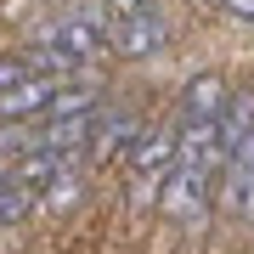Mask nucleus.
<instances>
[{
  "instance_id": "obj_8",
  "label": "nucleus",
  "mask_w": 254,
  "mask_h": 254,
  "mask_svg": "<svg viewBox=\"0 0 254 254\" xmlns=\"http://www.w3.org/2000/svg\"><path fill=\"white\" fill-rule=\"evenodd\" d=\"M232 102V85L220 79V73H192L181 85V113L175 119H220Z\"/></svg>"
},
{
  "instance_id": "obj_12",
  "label": "nucleus",
  "mask_w": 254,
  "mask_h": 254,
  "mask_svg": "<svg viewBox=\"0 0 254 254\" xmlns=\"http://www.w3.org/2000/svg\"><path fill=\"white\" fill-rule=\"evenodd\" d=\"M34 209H40V198L17 181V170H11V164H0V232H6V226H23Z\"/></svg>"
},
{
  "instance_id": "obj_9",
  "label": "nucleus",
  "mask_w": 254,
  "mask_h": 254,
  "mask_svg": "<svg viewBox=\"0 0 254 254\" xmlns=\"http://www.w3.org/2000/svg\"><path fill=\"white\" fill-rule=\"evenodd\" d=\"M85 175H91V164H85V153H63V170H57L51 192L40 198V209H51V215H68L73 203L85 198Z\"/></svg>"
},
{
  "instance_id": "obj_2",
  "label": "nucleus",
  "mask_w": 254,
  "mask_h": 254,
  "mask_svg": "<svg viewBox=\"0 0 254 254\" xmlns=\"http://www.w3.org/2000/svg\"><path fill=\"white\" fill-rule=\"evenodd\" d=\"M40 46H51V51H63L68 63H79V68H91V63H102V57H108L113 46H108V34H102L96 23H85L79 11H63V17L57 23H46L40 28Z\"/></svg>"
},
{
  "instance_id": "obj_1",
  "label": "nucleus",
  "mask_w": 254,
  "mask_h": 254,
  "mask_svg": "<svg viewBox=\"0 0 254 254\" xmlns=\"http://www.w3.org/2000/svg\"><path fill=\"white\" fill-rule=\"evenodd\" d=\"M158 209L181 232H209V215H215V175L175 158L170 175H164V187H158Z\"/></svg>"
},
{
  "instance_id": "obj_10",
  "label": "nucleus",
  "mask_w": 254,
  "mask_h": 254,
  "mask_svg": "<svg viewBox=\"0 0 254 254\" xmlns=\"http://www.w3.org/2000/svg\"><path fill=\"white\" fill-rule=\"evenodd\" d=\"M96 136V113L91 119H40V147L46 153H85Z\"/></svg>"
},
{
  "instance_id": "obj_4",
  "label": "nucleus",
  "mask_w": 254,
  "mask_h": 254,
  "mask_svg": "<svg viewBox=\"0 0 254 254\" xmlns=\"http://www.w3.org/2000/svg\"><path fill=\"white\" fill-rule=\"evenodd\" d=\"M175 153H181V130H175V119H170V125L141 130V141L130 147L125 170L136 175V181H164V175H170V164H175Z\"/></svg>"
},
{
  "instance_id": "obj_13",
  "label": "nucleus",
  "mask_w": 254,
  "mask_h": 254,
  "mask_svg": "<svg viewBox=\"0 0 254 254\" xmlns=\"http://www.w3.org/2000/svg\"><path fill=\"white\" fill-rule=\"evenodd\" d=\"M220 11H226L232 23H254V0H220Z\"/></svg>"
},
{
  "instance_id": "obj_6",
  "label": "nucleus",
  "mask_w": 254,
  "mask_h": 254,
  "mask_svg": "<svg viewBox=\"0 0 254 254\" xmlns=\"http://www.w3.org/2000/svg\"><path fill=\"white\" fill-rule=\"evenodd\" d=\"M136 141H141L136 113H125V108H102V113H96V136H91V164L130 158V147H136Z\"/></svg>"
},
{
  "instance_id": "obj_5",
  "label": "nucleus",
  "mask_w": 254,
  "mask_h": 254,
  "mask_svg": "<svg viewBox=\"0 0 254 254\" xmlns=\"http://www.w3.org/2000/svg\"><path fill=\"white\" fill-rule=\"evenodd\" d=\"M57 91H63V79H51V73H28L23 85H11V91L0 96V125H34V119H46Z\"/></svg>"
},
{
  "instance_id": "obj_11",
  "label": "nucleus",
  "mask_w": 254,
  "mask_h": 254,
  "mask_svg": "<svg viewBox=\"0 0 254 254\" xmlns=\"http://www.w3.org/2000/svg\"><path fill=\"white\" fill-rule=\"evenodd\" d=\"M249 136H254V85H237L232 102H226V113H220V141H226V158H232Z\"/></svg>"
},
{
  "instance_id": "obj_7",
  "label": "nucleus",
  "mask_w": 254,
  "mask_h": 254,
  "mask_svg": "<svg viewBox=\"0 0 254 254\" xmlns=\"http://www.w3.org/2000/svg\"><path fill=\"white\" fill-rule=\"evenodd\" d=\"M220 181H226V209L243 226H254V136L226 158V175H220Z\"/></svg>"
},
{
  "instance_id": "obj_3",
  "label": "nucleus",
  "mask_w": 254,
  "mask_h": 254,
  "mask_svg": "<svg viewBox=\"0 0 254 254\" xmlns=\"http://www.w3.org/2000/svg\"><path fill=\"white\" fill-rule=\"evenodd\" d=\"M113 57H130V63H147V57H164L170 46V17L153 6V11H130V17H113V34H108Z\"/></svg>"
},
{
  "instance_id": "obj_14",
  "label": "nucleus",
  "mask_w": 254,
  "mask_h": 254,
  "mask_svg": "<svg viewBox=\"0 0 254 254\" xmlns=\"http://www.w3.org/2000/svg\"><path fill=\"white\" fill-rule=\"evenodd\" d=\"M119 17H130V11H153V0H108Z\"/></svg>"
}]
</instances>
